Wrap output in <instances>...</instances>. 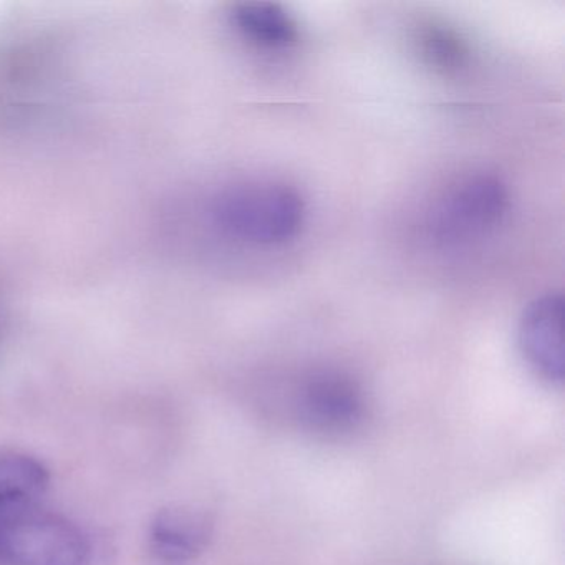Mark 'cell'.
<instances>
[{
	"instance_id": "6da1fadb",
	"label": "cell",
	"mask_w": 565,
	"mask_h": 565,
	"mask_svg": "<svg viewBox=\"0 0 565 565\" xmlns=\"http://www.w3.org/2000/svg\"><path fill=\"white\" fill-rule=\"evenodd\" d=\"M213 216L233 239L254 246H279L302 230L306 201L289 184L249 181L221 193L214 201Z\"/></svg>"
},
{
	"instance_id": "7a4b0ae2",
	"label": "cell",
	"mask_w": 565,
	"mask_h": 565,
	"mask_svg": "<svg viewBox=\"0 0 565 565\" xmlns=\"http://www.w3.org/2000/svg\"><path fill=\"white\" fill-rule=\"evenodd\" d=\"M509 207V193L492 173H469L445 188L428 216L429 239L439 247H462L498 230Z\"/></svg>"
},
{
	"instance_id": "3957f363",
	"label": "cell",
	"mask_w": 565,
	"mask_h": 565,
	"mask_svg": "<svg viewBox=\"0 0 565 565\" xmlns=\"http://www.w3.org/2000/svg\"><path fill=\"white\" fill-rule=\"evenodd\" d=\"M92 542L68 519L49 512H22L0 519V564L92 565Z\"/></svg>"
},
{
	"instance_id": "277c9868",
	"label": "cell",
	"mask_w": 565,
	"mask_h": 565,
	"mask_svg": "<svg viewBox=\"0 0 565 565\" xmlns=\"http://www.w3.org/2000/svg\"><path fill=\"white\" fill-rule=\"evenodd\" d=\"M296 416L310 431L323 436L349 435L366 413L362 386L339 370H319L300 383Z\"/></svg>"
},
{
	"instance_id": "5b68a950",
	"label": "cell",
	"mask_w": 565,
	"mask_h": 565,
	"mask_svg": "<svg viewBox=\"0 0 565 565\" xmlns=\"http://www.w3.org/2000/svg\"><path fill=\"white\" fill-rule=\"evenodd\" d=\"M519 349L535 375L552 385L565 376L564 299L561 294L537 297L519 322Z\"/></svg>"
},
{
	"instance_id": "8992f818",
	"label": "cell",
	"mask_w": 565,
	"mask_h": 565,
	"mask_svg": "<svg viewBox=\"0 0 565 565\" xmlns=\"http://www.w3.org/2000/svg\"><path fill=\"white\" fill-rule=\"evenodd\" d=\"M211 535L213 522L207 514L190 505H171L151 522V551L164 562L191 561L207 547Z\"/></svg>"
},
{
	"instance_id": "52a82bcc",
	"label": "cell",
	"mask_w": 565,
	"mask_h": 565,
	"mask_svg": "<svg viewBox=\"0 0 565 565\" xmlns=\"http://www.w3.org/2000/svg\"><path fill=\"white\" fill-rule=\"evenodd\" d=\"M49 486L44 462L24 452H0V519L38 509Z\"/></svg>"
},
{
	"instance_id": "ba28073f",
	"label": "cell",
	"mask_w": 565,
	"mask_h": 565,
	"mask_svg": "<svg viewBox=\"0 0 565 565\" xmlns=\"http://www.w3.org/2000/svg\"><path fill=\"white\" fill-rule=\"evenodd\" d=\"M237 31L259 47L284 49L296 44L299 29L292 15L277 4L247 2L233 12Z\"/></svg>"
},
{
	"instance_id": "9c48e42d",
	"label": "cell",
	"mask_w": 565,
	"mask_h": 565,
	"mask_svg": "<svg viewBox=\"0 0 565 565\" xmlns=\"http://www.w3.org/2000/svg\"><path fill=\"white\" fill-rule=\"evenodd\" d=\"M426 52L439 64H452L458 58V44L445 32H428L425 35Z\"/></svg>"
}]
</instances>
